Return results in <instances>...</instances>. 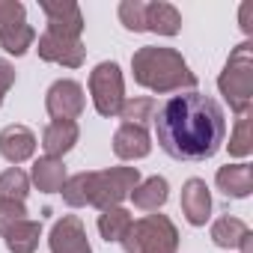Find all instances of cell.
I'll list each match as a JSON object with an SVG mask.
<instances>
[{"label": "cell", "instance_id": "obj_11", "mask_svg": "<svg viewBox=\"0 0 253 253\" xmlns=\"http://www.w3.org/2000/svg\"><path fill=\"white\" fill-rule=\"evenodd\" d=\"M152 152V134L149 128H140V125H128L122 122L116 134H113V155L119 161H140Z\"/></svg>", "mask_w": 253, "mask_h": 253}, {"label": "cell", "instance_id": "obj_24", "mask_svg": "<svg viewBox=\"0 0 253 253\" xmlns=\"http://www.w3.org/2000/svg\"><path fill=\"white\" fill-rule=\"evenodd\" d=\"M30 194V176L21 167H9L0 173V200H15L24 203Z\"/></svg>", "mask_w": 253, "mask_h": 253}, {"label": "cell", "instance_id": "obj_25", "mask_svg": "<svg viewBox=\"0 0 253 253\" xmlns=\"http://www.w3.org/2000/svg\"><path fill=\"white\" fill-rule=\"evenodd\" d=\"M89 176L92 173H75V176H69L66 179V185H63V203L69 206V209H84V206H89V197H92V191H89Z\"/></svg>", "mask_w": 253, "mask_h": 253}, {"label": "cell", "instance_id": "obj_5", "mask_svg": "<svg viewBox=\"0 0 253 253\" xmlns=\"http://www.w3.org/2000/svg\"><path fill=\"white\" fill-rule=\"evenodd\" d=\"M89 206L104 211L113 206H122V200H128L131 191L140 185V170L137 167H110V170H89Z\"/></svg>", "mask_w": 253, "mask_h": 253}, {"label": "cell", "instance_id": "obj_13", "mask_svg": "<svg viewBox=\"0 0 253 253\" xmlns=\"http://www.w3.org/2000/svg\"><path fill=\"white\" fill-rule=\"evenodd\" d=\"M0 155H3L12 167L30 161L36 155V134L27 128V125H6L3 131H0Z\"/></svg>", "mask_w": 253, "mask_h": 253}, {"label": "cell", "instance_id": "obj_23", "mask_svg": "<svg viewBox=\"0 0 253 253\" xmlns=\"http://www.w3.org/2000/svg\"><path fill=\"white\" fill-rule=\"evenodd\" d=\"M155 110H158V104H155V98H149V95L125 98V104H122V110H119V119L128 122V125H140V128H146V125L155 119Z\"/></svg>", "mask_w": 253, "mask_h": 253}, {"label": "cell", "instance_id": "obj_29", "mask_svg": "<svg viewBox=\"0 0 253 253\" xmlns=\"http://www.w3.org/2000/svg\"><path fill=\"white\" fill-rule=\"evenodd\" d=\"M24 21H27V9L21 0H0V30L24 24Z\"/></svg>", "mask_w": 253, "mask_h": 253}, {"label": "cell", "instance_id": "obj_28", "mask_svg": "<svg viewBox=\"0 0 253 253\" xmlns=\"http://www.w3.org/2000/svg\"><path fill=\"white\" fill-rule=\"evenodd\" d=\"M21 220H27V206L24 203L0 200V235H6V229H12Z\"/></svg>", "mask_w": 253, "mask_h": 253}, {"label": "cell", "instance_id": "obj_31", "mask_svg": "<svg viewBox=\"0 0 253 253\" xmlns=\"http://www.w3.org/2000/svg\"><path fill=\"white\" fill-rule=\"evenodd\" d=\"M238 250H241V253H253V232L244 235V241L238 244Z\"/></svg>", "mask_w": 253, "mask_h": 253}, {"label": "cell", "instance_id": "obj_17", "mask_svg": "<svg viewBox=\"0 0 253 253\" xmlns=\"http://www.w3.org/2000/svg\"><path fill=\"white\" fill-rule=\"evenodd\" d=\"M170 200V182L164 176H149L140 179V185L131 191V203L140 211H161Z\"/></svg>", "mask_w": 253, "mask_h": 253}, {"label": "cell", "instance_id": "obj_15", "mask_svg": "<svg viewBox=\"0 0 253 253\" xmlns=\"http://www.w3.org/2000/svg\"><path fill=\"white\" fill-rule=\"evenodd\" d=\"M66 179H69V173H66L63 158L42 155L30 167V185H36V191H42V194H60Z\"/></svg>", "mask_w": 253, "mask_h": 253}, {"label": "cell", "instance_id": "obj_19", "mask_svg": "<svg viewBox=\"0 0 253 253\" xmlns=\"http://www.w3.org/2000/svg\"><path fill=\"white\" fill-rule=\"evenodd\" d=\"M39 238H42V223H39V220H30V217L21 220V223H15V226L6 229V235H3L9 253H36Z\"/></svg>", "mask_w": 253, "mask_h": 253}, {"label": "cell", "instance_id": "obj_8", "mask_svg": "<svg viewBox=\"0 0 253 253\" xmlns=\"http://www.w3.org/2000/svg\"><path fill=\"white\" fill-rule=\"evenodd\" d=\"M39 9L45 12L48 33L63 36V39H81L84 33V12L72 0H39Z\"/></svg>", "mask_w": 253, "mask_h": 253}, {"label": "cell", "instance_id": "obj_12", "mask_svg": "<svg viewBox=\"0 0 253 253\" xmlns=\"http://www.w3.org/2000/svg\"><path fill=\"white\" fill-rule=\"evenodd\" d=\"M182 214L191 226H206L211 217V191L206 179H188L182 185Z\"/></svg>", "mask_w": 253, "mask_h": 253}, {"label": "cell", "instance_id": "obj_7", "mask_svg": "<svg viewBox=\"0 0 253 253\" xmlns=\"http://www.w3.org/2000/svg\"><path fill=\"white\" fill-rule=\"evenodd\" d=\"M86 107V95L84 86L72 78H60L48 86L45 92V110L51 116V122H75Z\"/></svg>", "mask_w": 253, "mask_h": 253}, {"label": "cell", "instance_id": "obj_20", "mask_svg": "<svg viewBox=\"0 0 253 253\" xmlns=\"http://www.w3.org/2000/svg\"><path fill=\"white\" fill-rule=\"evenodd\" d=\"M131 223H134L131 211H128V209H122V206L104 209V211L98 214V220H95L98 235H101L107 244H110V241H122V238H125V232L131 229Z\"/></svg>", "mask_w": 253, "mask_h": 253}, {"label": "cell", "instance_id": "obj_6", "mask_svg": "<svg viewBox=\"0 0 253 253\" xmlns=\"http://www.w3.org/2000/svg\"><path fill=\"white\" fill-rule=\"evenodd\" d=\"M89 95H92V107L98 116L104 119L119 116L125 104V78H122L119 63L104 60L89 72Z\"/></svg>", "mask_w": 253, "mask_h": 253}, {"label": "cell", "instance_id": "obj_21", "mask_svg": "<svg viewBox=\"0 0 253 253\" xmlns=\"http://www.w3.org/2000/svg\"><path fill=\"white\" fill-rule=\"evenodd\" d=\"M247 232H250V226L241 217H235V214H223V217H217L211 223V241L217 247H223V250H235L244 241Z\"/></svg>", "mask_w": 253, "mask_h": 253}, {"label": "cell", "instance_id": "obj_22", "mask_svg": "<svg viewBox=\"0 0 253 253\" xmlns=\"http://www.w3.org/2000/svg\"><path fill=\"white\" fill-rule=\"evenodd\" d=\"M36 42V30L24 21V24H15V27H6L0 30V48L12 57H24Z\"/></svg>", "mask_w": 253, "mask_h": 253}, {"label": "cell", "instance_id": "obj_4", "mask_svg": "<svg viewBox=\"0 0 253 253\" xmlns=\"http://www.w3.org/2000/svg\"><path fill=\"white\" fill-rule=\"evenodd\" d=\"M125 253H176L179 250V229L167 214H146L131 223L119 241Z\"/></svg>", "mask_w": 253, "mask_h": 253}, {"label": "cell", "instance_id": "obj_2", "mask_svg": "<svg viewBox=\"0 0 253 253\" xmlns=\"http://www.w3.org/2000/svg\"><path fill=\"white\" fill-rule=\"evenodd\" d=\"M131 75H134V84L158 95L197 89V75L191 72L188 60L176 48H161V45L137 48L131 54Z\"/></svg>", "mask_w": 253, "mask_h": 253}, {"label": "cell", "instance_id": "obj_10", "mask_svg": "<svg viewBox=\"0 0 253 253\" xmlns=\"http://www.w3.org/2000/svg\"><path fill=\"white\" fill-rule=\"evenodd\" d=\"M48 247L51 253H92L86 226L78 214H63L60 220H54L48 232Z\"/></svg>", "mask_w": 253, "mask_h": 253}, {"label": "cell", "instance_id": "obj_1", "mask_svg": "<svg viewBox=\"0 0 253 253\" xmlns=\"http://www.w3.org/2000/svg\"><path fill=\"white\" fill-rule=\"evenodd\" d=\"M152 122L158 146L176 161H209L226 140L223 107L197 89L161 101Z\"/></svg>", "mask_w": 253, "mask_h": 253}, {"label": "cell", "instance_id": "obj_26", "mask_svg": "<svg viewBox=\"0 0 253 253\" xmlns=\"http://www.w3.org/2000/svg\"><path fill=\"white\" fill-rule=\"evenodd\" d=\"M116 15H119V24L125 30L146 33V3H143V0H122Z\"/></svg>", "mask_w": 253, "mask_h": 253}, {"label": "cell", "instance_id": "obj_27", "mask_svg": "<svg viewBox=\"0 0 253 253\" xmlns=\"http://www.w3.org/2000/svg\"><path fill=\"white\" fill-rule=\"evenodd\" d=\"M229 155L232 158H247L253 152V131H250V113L235 119V131L229 134Z\"/></svg>", "mask_w": 253, "mask_h": 253}, {"label": "cell", "instance_id": "obj_30", "mask_svg": "<svg viewBox=\"0 0 253 253\" xmlns=\"http://www.w3.org/2000/svg\"><path fill=\"white\" fill-rule=\"evenodd\" d=\"M15 86V66L9 63V60H3L0 57V95L6 98V92Z\"/></svg>", "mask_w": 253, "mask_h": 253}, {"label": "cell", "instance_id": "obj_14", "mask_svg": "<svg viewBox=\"0 0 253 253\" xmlns=\"http://www.w3.org/2000/svg\"><path fill=\"white\" fill-rule=\"evenodd\" d=\"M214 185L223 197H232V200H244L250 197L253 191V167L247 161H238V164H223L217 167L214 173Z\"/></svg>", "mask_w": 253, "mask_h": 253}, {"label": "cell", "instance_id": "obj_9", "mask_svg": "<svg viewBox=\"0 0 253 253\" xmlns=\"http://www.w3.org/2000/svg\"><path fill=\"white\" fill-rule=\"evenodd\" d=\"M36 51H39V60L57 63L63 69H81L86 60V48L81 39H63V36L48 33V30L36 39Z\"/></svg>", "mask_w": 253, "mask_h": 253}, {"label": "cell", "instance_id": "obj_3", "mask_svg": "<svg viewBox=\"0 0 253 253\" xmlns=\"http://www.w3.org/2000/svg\"><path fill=\"white\" fill-rule=\"evenodd\" d=\"M217 89L235 116L250 113V104H253V45L250 42H241L232 48L229 60L223 63V72L217 75Z\"/></svg>", "mask_w": 253, "mask_h": 253}, {"label": "cell", "instance_id": "obj_18", "mask_svg": "<svg viewBox=\"0 0 253 253\" xmlns=\"http://www.w3.org/2000/svg\"><path fill=\"white\" fill-rule=\"evenodd\" d=\"M146 30L155 36H176L182 30V12L167 0L146 3Z\"/></svg>", "mask_w": 253, "mask_h": 253}, {"label": "cell", "instance_id": "obj_16", "mask_svg": "<svg viewBox=\"0 0 253 253\" xmlns=\"http://www.w3.org/2000/svg\"><path fill=\"white\" fill-rule=\"evenodd\" d=\"M78 137H81L78 122H48L42 131V149L51 158H63L66 152L75 149Z\"/></svg>", "mask_w": 253, "mask_h": 253}]
</instances>
